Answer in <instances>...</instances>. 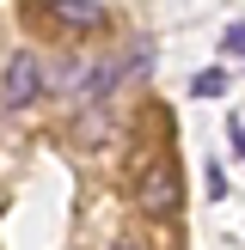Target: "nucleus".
<instances>
[{
  "label": "nucleus",
  "mask_w": 245,
  "mask_h": 250,
  "mask_svg": "<svg viewBox=\"0 0 245 250\" xmlns=\"http://www.w3.org/2000/svg\"><path fill=\"white\" fill-rule=\"evenodd\" d=\"M37 92H43V73H37V55L12 49V55H6V80H0V104H6V116H19L24 104H37Z\"/></svg>",
  "instance_id": "obj_1"
},
{
  "label": "nucleus",
  "mask_w": 245,
  "mask_h": 250,
  "mask_svg": "<svg viewBox=\"0 0 245 250\" xmlns=\"http://www.w3.org/2000/svg\"><path fill=\"white\" fill-rule=\"evenodd\" d=\"M141 208L147 214H172V208H178V165H172V159H159V165H147V177H141Z\"/></svg>",
  "instance_id": "obj_2"
},
{
  "label": "nucleus",
  "mask_w": 245,
  "mask_h": 250,
  "mask_svg": "<svg viewBox=\"0 0 245 250\" xmlns=\"http://www.w3.org/2000/svg\"><path fill=\"white\" fill-rule=\"evenodd\" d=\"M49 12H55L61 24H74V31H98V24H104V6H98V0H43Z\"/></svg>",
  "instance_id": "obj_3"
},
{
  "label": "nucleus",
  "mask_w": 245,
  "mask_h": 250,
  "mask_svg": "<svg viewBox=\"0 0 245 250\" xmlns=\"http://www.w3.org/2000/svg\"><path fill=\"white\" fill-rule=\"evenodd\" d=\"M190 92H196V98H220V92H227V67H202V73L190 80Z\"/></svg>",
  "instance_id": "obj_4"
},
{
  "label": "nucleus",
  "mask_w": 245,
  "mask_h": 250,
  "mask_svg": "<svg viewBox=\"0 0 245 250\" xmlns=\"http://www.w3.org/2000/svg\"><path fill=\"white\" fill-rule=\"evenodd\" d=\"M220 55H245V19L227 24V37H220Z\"/></svg>",
  "instance_id": "obj_5"
},
{
  "label": "nucleus",
  "mask_w": 245,
  "mask_h": 250,
  "mask_svg": "<svg viewBox=\"0 0 245 250\" xmlns=\"http://www.w3.org/2000/svg\"><path fill=\"white\" fill-rule=\"evenodd\" d=\"M208 195H215V202H227V171H220V165H208Z\"/></svg>",
  "instance_id": "obj_6"
},
{
  "label": "nucleus",
  "mask_w": 245,
  "mask_h": 250,
  "mask_svg": "<svg viewBox=\"0 0 245 250\" xmlns=\"http://www.w3.org/2000/svg\"><path fill=\"white\" fill-rule=\"evenodd\" d=\"M233 146H239V153H245V122H233Z\"/></svg>",
  "instance_id": "obj_7"
}]
</instances>
